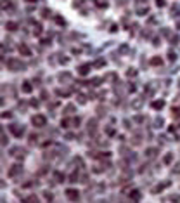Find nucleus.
<instances>
[{
	"label": "nucleus",
	"instance_id": "nucleus-4",
	"mask_svg": "<svg viewBox=\"0 0 180 203\" xmlns=\"http://www.w3.org/2000/svg\"><path fill=\"white\" fill-rule=\"evenodd\" d=\"M28 83H30V82H24V85H23V90H24V92L31 90V85H28Z\"/></svg>",
	"mask_w": 180,
	"mask_h": 203
},
{
	"label": "nucleus",
	"instance_id": "nucleus-1",
	"mask_svg": "<svg viewBox=\"0 0 180 203\" xmlns=\"http://www.w3.org/2000/svg\"><path fill=\"white\" fill-rule=\"evenodd\" d=\"M31 122H33L35 127H43V125L47 123V120H45V116H43V115H35V116L31 118Z\"/></svg>",
	"mask_w": 180,
	"mask_h": 203
},
{
	"label": "nucleus",
	"instance_id": "nucleus-2",
	"mask_svg": "<svg viewBox=\"0 0 180 203\" xmlns=\"http://www.w3.org/2000/svg\"><path fill=\"white\" fill-rule=\"evenodd\" d=\"M7 30H9V31L18 30V23H14V21H9V23H7Z\"/></svg>",
	"mask_w": 180,
	"mask_h": 203
},
{
	"label": "nucleus",
	"instance_id": "nucleus-8",
	"mask_svg": "<svg viewBox=\"0 0 180 203\" xmlns=\"http://www.w3.org/2000/svg\"><path fill=\"white\" fill-rule=\"evenodd\" d=\"M24 2H31V4H33V2H37V0H24Z\"/></svg>",
	"mask_w": 180,
	"mask_h": 203
},
{
	"label": "nucleus",
	"instance_id": "nucleus-6",
	"mask_svg": "<svg viewBox=\"0 0 180 203\" xmlns=\"http://www.w3.org/2000/svg\"><path fill=\"white\" fill-rule=\"evenodd\" d=\"M173 116H180V108H173V113H171Z\"/></svg>",
	"mask_w": 180,
	"mask_h": 203
},
{
	"label": "nucleus",
	"instance_id": "nucleus-7",
	"mask_svg": "<svg viewBox=\"0 0 180 203\" xmlns=\"http://www.w3.org/2000/svg\"><path fill=\"white\" fill-rule=\"evenodd\" d=\"M158 5H160V7H163V5H165V2H163V0H158Z\"/></svg>",
	"mask_w": 180,
	"mask_h": 203
},
{
	"label": "nucleus",
	"instance_id": "nucleus-5",
	"mask_svg": "<svg viewBox=\"0 0 180 203\" xmlns=\"http://www.w3.org/2000/svg\"><path fill=\"white\" fill-rule=\"evenodd\" d=\"M80 73H81V75L89 73V66H80Z\"/></svg>",
	"mask_w": 180,
	"mask_h": 203
},
{
	"label": "nucleus",
	"instance_id": "nucleus-3",
	"mask_svg": "<svg viewBox=\"0 0 180 203\" xmlns=\"http://www.w3.org/2000/svg\"><path fill=\"white\" fill-rule=\"evenodd\" d=\"M147 10H149V7H146V5H144V7H139V9H137V12H139V14H146Z\"/></svg>",
	"mask_w": 180,
	"mask_h": 203
}]
</instances>
